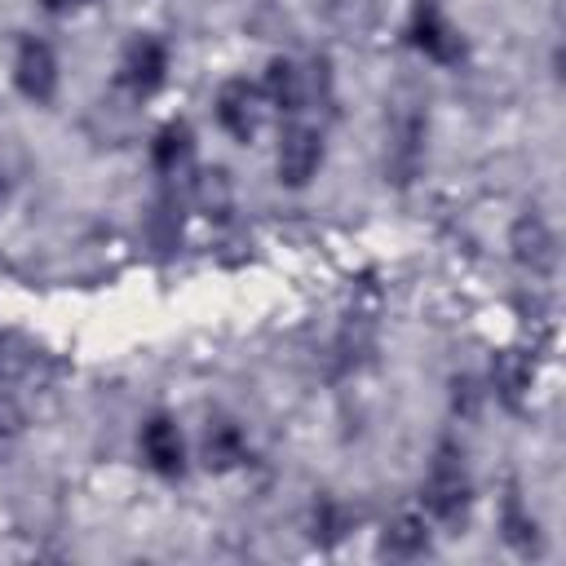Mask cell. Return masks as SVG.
Wrapping results in <instances>:
<instances>
[{
	"mask_svg": "<svg viewBox=\"0 0 566 566\" xmlns=\"http://www.w3.org/2000/svg\"><path fill=\"white\" fill-rule=\"evenodd\" d=\"M420 500H424V513L433 522H460L464 517V509H469V473H464V464H460V455L451 447H442L438 460L429 464Z\"/></svg>",
	"mask_w": 566,
	"mask_h": 566,
	"instance_id": "obj_1",
	"label": "cell"
},
{
	"mask_svg": "<svg viewBox=\"0 0 566 566\" xmlns=\"http://www.w3.org/2000/svg\"><path fill=\"white\" fill-rule=\"evenodd\" d=\"M411 40H416V49H420L424 57H433V62H455V57H460V35H455V27H451V22L442 18V9L429 4V0L416 4Z\"/></svg>",
	"mask_w": 566,
	"mask_h": 566,
	"instance_id": "obj_2",
	"label": "cell"
},
{
	"mask_svg": "<svg viewBox=\"0 0 566 566\" xmlns=\"http://www.w3.org/2000/svg\"><path fill=\"white\" fill-rule=\"evenodd\" d=\"M323 164V142L314 128H287L279 142V181L305 186Z\"/></svg>",
	"mask_w": 566,
	"mask_h": 566,
	"instance_id": "obj_3",
	"label": "cell"
},
{
	"mask_svg": "<svg viewBox=\"0 0 566 566\" xmlns=\"http://www.w3.org/2000/svg\"><path fill=\"white\" fill-rule=\"evenodd\" d=\"M142 455L159 478H177L181 473L186 447H181V433H177V424L168 416H155V420L142 424Z\"/></svg>",
	"mask_w": 566,
	"mask_h": 566,
	"instance_id": "obj_4",
	"label": "cell"
},
{
	"mask_svg": "<svg viewBox=\"0 0 566 566\" xmlns=\"http://www.w3.org/2000/svg\"><path fill=\"white\" fill-rule=\"evenodd\" d=\"M18 88L31 97V102H49L53 88H57V57L44 40H27L22 53H18Z\"/></svg>",
	"mask_w": 566,
	"mask_h": 566,
	"instance_id": "obj_5",
	"label": "cell"
},
{
	"mask_svg": "<svg viewBox=\"0 0 566 566\" xmlns=\"http://www.w3.org/2000/svg\"><path fill=\"white\" fill-rule=\"evenodd\" d=\"M256 102H261V93L248 88L243 80L221 84V93H217V124H221L230 137L248 142V137L256 133Z\"/></svg>",
	"mask_w": 566,
	"mask_h": 566,
	"instance_id": "obj_6",
	"label": "cell"
},
{
	"mask_svg": "<svg viewBox=\"0 0 566 566\" xmlns=\"http://www.w3.org/2000/svg\"><path fill=\"white\" fill-rule=\"evenodd\" d=\"M164 75H168V49L159 40H137L124 57V80L137 93H150V88L164 84Z\"/></svg>",
	"mask_w": 566,
	"mask_h": 566,
	"instance_id": "obj_7",
	"label": "cell"
},
{
	"mask_svg": "<svg viewBox=\"0 0 566 566\" xmlns=\"http://www.w3.org/2000/svg\"><path fill=\"white\" fill-rule=\"evenodd\" d=\"M261 97H265L270 106H279V111H296V106H301V71H296L292 62H270Z\"/></svg>",
	"mask_w": 566,
	"mask_h": 566,
	"instance_id": "obj_8",
	"label": "cell"
},
{
	"mask_svg": "<svg viewBox=\"0 0 566 566\" xmlns=\"http://www.w3.org/2000/svg\"><path fill=\"white\" fill-rule=\"evenodd\" d=\"M513 248H517V256H522L531 270H544V265L553 261V239H548L544 221H535V217L517 221V230H513Z\"/></svg>",
	"mask_w": 566,
	"mask_h": 566,
	"instance_id": "obj_9",
	"label": "cell"
},
{
	"mask_svg": "<svg viewBox=\"0 0 566 566\" xmlns=\"http://www.w3.org/2000/svg\"><path fill=\"white\" fill-rule=\"evenodd\" d=\"M203 455H208V464H217V469L239 464V460L248 455L243 429H239V424H212V429H208V447H203Z\"/></svg>",
	"mask_w": 566,
	"mask_h": 566,
	"instance_id": "obj_10",
	"label": "cell"
},
{
	"mask_svg": "<svg viewBox=\"0 0 566 566\" xmlns=\"http://www.w3.org/2000/svg\"><path fill=\"white\" fill-rule=\"evenodd\" d=\"M424 544H429V531H424L420 517H402L385 531V548L394 557H416V553H424Z\"/></svg>",
	"mask_w": 566,
	"mask_h": 566,
	"instance_id": "obj_11",
	"label": "cell"
},
{
	"mask_svg": "<svg viewBox=\"0 0 566 566\" xmlns=\"http://www.w3.org/2000/svg\"><path fill=\"white\" fill-rule=\"evenodd\" d=\"M186 150H190V133H186L181 124H168V128L159 133V142H155V164H159L164 172H172V168L186 159Z\"/></svg>",
	"mask_w": 566,
	"mask_h": 566,
	"instance_id": "obj_12",
	"label": "cell"
},
{
	"mask_svg": "<svg viewBox=\"0 0 566 566\" xmlns=\"http://www.w3.org/2000/svg\"><path fill=\"white\" fill-rule=\"evenodd\" d=\"M314 535H323V539H336V535H345V509H336V504H323L318 513H314Z\"/></svg>",
	"mask_w": 566,
	"mask_h": 566,
	"instance_id": "obj_13",
	"label": "cell"
},
{
	"mask_svg": "<svg viewBox=\"0 0 566 566\" xmlns=\"http://www.w3.org/2000/svg\"><path fill=\"white\" fill-rule=\"evenodd\" d=\"M13 429H18V407H13V398L0 394V438L13 433Z\"/></svg>",
	"mask_w": 566,
	"mask_h": 566,
	"instance_id": "obj_14",
	"label": "cell"
},
{
	"mask_svg": "<svg viewBox=\"0 0 566 566\" xmlns=\"http://www.w3.org/2000/svg\"><path fill=\"white\" fill-rule=\"evenodd\" d=\"M44 4H49V9H66L71 0H44Z\"/></svg>",
	"mask_w": 566,
	"mask_h": 566,
	"instance_id": "obj_15",
	"label": "cell"
},
{
	"mask_svg": "<svg viewBox=\"0 0 566 566\" xmlns=\"http://www.w3.org/2000/svg\"><path fill=\"white\" fill-rule=\"evenodd\" d=\"M0 190H4V181H0Z\"/></svg>",
	"mask_w": 566,
	"mask_h": 566,
	"instance_id": "obj_16",
	"label": "cell"
}]
</instances>
